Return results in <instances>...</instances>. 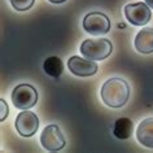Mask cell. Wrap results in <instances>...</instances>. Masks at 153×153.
Wrapping results in <instances>:
<instances>
[{
	"instance_id": "cell-3",
	"label": "cell",
	"mask_w": 153,
	"mask_h": 153,
	"mask_svg": "<svg viewBox=\"0 0 153 153\" xmlns=\"http://www.w3.org/2000/svg\"><path fill=\"white\" fill-rule=\"evenodd\" d=\"M12 101L17 109L27 110L38 101V91L30 85H18L12 92Z\"/></svg>"
},
{
	"instance_id": "cell-5",
	"label": "cell",
	"mask_w": 153,
	"mask_h": 153,
	"mask_svg": "<svg viewBox=\"0 0 153 153\" xmlns=\"http://www.w3.org/2000/svg\"><path fill=\"white\" fill-rule=\"evenodd\" d=\"M83 29L91 35H104L110 30V20L104 13L91 12L83 18Z\"/></svg>"
},
{
	"instance_id": "cell-13",
	"label": "cell",
	"mask_w": 153,
	"mask_h": 153,
	"mask_svg": "<svg viewBox=\"0 0 153 153\" xmlns=\"http://www.w3.org/2000/svg\"><path fill=\"white\" fill-rule=\"evenodd\" d=\"M9 1L16 10L24 12V10H27V9L31 8L35 0H9Z\"/></svg>"
},
{
	"instance_id": "cell-9",
	"label": "cell",
	"mask_w": 153,
	"mask_h": 153,
	"mask_svg": "<svg viewBox=\"0 0 153 153\" xmlns=\"http://www.w3.org/2000/svg\"><path fill=\"white\" fill-rule=\"evenodd\" d=\"M136 51L143 55H149L153 52V27H144L136 34L134 42Z\"/></svg>"
},
{
	"instance_id": "cell-14",
	"label": "cell",
	"mask_w": 153,
	"mask_h": 153,
	"mask_svg": "<svg viewBox=\"0 0 153 153\" xmlns=\"http://www.w3.org/2000/svg\"><path fill=\"white\" fill-rule=\"evenodd\" d=\"M0 110H1V114H0V122H3L9 113V108H8V105H7L4 99H0Z\"/></svg>"
},
{
	"instance_id": "cell-15",
	"label": "cell",
	"mask_w": 153,
	"mask_h": 153,
	"mask_svg": "<svg viewBox=\"0 0 153 153\" xmlns=\"http://www.w3.org/2000/svg\"><path fill=\"white\" fill-rule=\"evenodd\" d=\"M48 1L53 3V4H61V3H65L66 0H48Z\"/></svg>"
},
{
	"instance_id": "cell-16",
	"label": "cell",
	"mask_w": 153,
	"mask_h": 153,
	"mask_svg": "<svg viewBox=\"0 0 153 153\" xmlns=\"http://www.w3.org/2000/svg\"><path fill=\"white\" fill-rule=\"evenodd\" d=\"M145 3L148 4L149 8H152V9H153V0H145Z\"/></svg>"
},
{
	"instance_id": "cell-2",
	"label": "cell",
	"mask_w": 153,
	"mask_h": 153,
	"mask_svg": "<svg viewBox=\"0 0 153 153\" xmlns=\"http://www.w3.org/2000/svg\"><path fill=\"white\" fill-rule=\"evenodd\" d=\"M113 52V44L109 39H86L81 44V53L83 57L92 61H101L109 57Z\"/></svg>"
},
{
	"instance_id": "cell-7",
	"label": "cell",
	"mask_w": 153,
	"mask_h": 153,
	"mask_svg": "<svg viewBox=\"0 0 153 153\" xmlns=\"http://www.w3.org/2000/svg\"><path fill=\"white\" fill-rule=\"evenodd\" d=\"M17 132L24 137H30L38 131L39 128V120L35 113L30 110H22V112L16 117L14 122Z\"/></svg>"
},
{
	"instance_id": "cell-6",
	"label": "cell",
	"mask_w": 153,
	"mask_h": 153,
	"mask_svg": "<svg viewBox=\"0 0 153 153\" xmlns=\"http://www.w3.org/2000/svg\"><path fill=\"white\" fill-rule=\"evenodd\" d=\"M125 16L131 25L144 26L147 25L152 17L151 8L147 3H131L125 7Z\"/></svg>"
},
{
	"instance_id": "cell-10",
	"label": "cell",
	"mask_w": 153,
	"mask_h": 153,
	"mask_svg": "<svg viewBox=\"0 0 153 153\" xmlns=\"http://www.w3.org/2000/svg\"><path fill=\"white\" fill-rule=\"evenodd\" d=\"M136 137L141 145L153 148V118L141 121L136 130Z\"/></svg>"
},
{
	"instance_id": "cell-12",
	"label": "cell",
	"mask_w": 153,
	"mask_h": 153,
	"mask_svg": "<svg viewBox=\"0 0 153 153\" xmlns=\"http://www.w3.org/2000/svg\"><path fill=\"white\" fill-rule=\"evenodd\" d=\"M43 69H44L45 74H48L49 76H52L55 79H59L64 71V64L60 57L52 56V57L45 59L43 64Z\"/></svg>"
},
{
	"instance_id": "cell-11",
	"label": "cell",
	"mask_w": 153,
	"mask_h": 153,
	"mask_svg": "<svg viewBox=\"0 0 153 153\" xmlns=\"http://www.w3.org/2000/svg\"><path fill=\"white\" fill-rule=\"evenodd\" d=\"M113 134L117 139L126 140L132 135V122L128 118H118L113 126Z\"/></svg>"
},
{
	"instance_id": "cell-8",
	"label": "cell",
	"mask_w": 153,
	"mask_h": 153,
	"mask_svg": "<svg viewBox=\"0 0 153 153\" xmlns=\"http://www.w3.org/2000/svg\"><path fill=\"white\" fill-rule=\"evenodd\" d=\"M68 68L76 76H91L97 71V64L92 60L82 59L79 56H71L68 61Z\"/></svg>"
},
{
	"instance_id": "cell-1",
	"label": "cell",
	"mask_w": 153,
	"mask_h": 153,
	"mask_svg": "<svg viewBox=\"0 0 153 153\" xmlns=\"http://www.w3.org/2000/svg\"><path fill=\"white\" fill-rule=\"evenodd\" d=\"M130 97V87L125 79L110 78L101 87V99L109 108H122Z\"/></svg>"
},
{
	"instance_id": "cell-4",
	"label": "cell",
	"mask_w": 153,
	"mask_h": 153,
	"mask_svg": "<svg viewBox=\"0 0 153 153\" xmlns=\"http://www.w3.org/2000/svg\"><path fill=\"white\" fill-rule=\"evenodd\" d=\"M40 143L45 151L59 152L65 147V136L57 125H49L42 131Z\"/></svg>"
}]
</instances>
